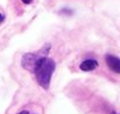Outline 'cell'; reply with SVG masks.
<instances>
[{
  "label": "cell",
  "mask_w": 120,
  "mask_h": 114,
  "mask_svg": "<svg viewBox=\"0 0 120 114\" xmlns=\"http://www.w3.org/2000/svg\"><path fill=\"white\" fill-rule=\"evenodd\" d=\"M21 1H22L24 4H31V3L33 1V0H21Z\"/></svg>",
  "instance_id": "5"
},
{
  "label": "cell",
  "mask_w": 120,
  "mask_h": 114,
  "mask_svg": "<svg viewBox=\"0 0 120 114\" xmlns=\"http://www.w3.org/2000/svg\"><path fill=\"white\" fill-rule=\"evenodd\" d=\"M106 64L113 72L120 73V60L118 56L112 55V54H107L106 55Z\"/></svg>",
  "instance_id": "3"
},
{
  "label": "cell",
  "mask_w": 120,
  "mask_h": 114,
  "mask_svg": "<svg viewBox=\"0 0 120 114\" xmlns=\"http://www.w3.org/2000/svg\"><path fill=\"white\" fill-rule=\"evenodd\" d=\"M111 114H118V113H116V112H112Z\"/></svg>",
  "instance_id": "8"
},
{
  "label": "cell",
  "mask_w": 120,
  "mask_h": 114,
  "mask_svg": "<svg viewBox=\"0 0 120 114\" xmlns=\"http://www.w3.org/2000/svg\"><path fill=\"white\" fill-rule=\"evenodd\" d=\"M49 51V45H47L46 47H42L38 53H27L22 56V60H21V64H22V67L28 70V71H33L35 64L38 63V60L42 56H47V53Z\"/></svg>",
  "instance_id": "2"
},
{
  "label": "cell",
  "mask_w": 120,
  "mask_h": 114,
  "mask_svg": "<svg viewBox=\"0 0 120 114\" xmlns=\"http://www.w3.org/2000/svg\"><path fill=\"white\" fill-rule=\"evenodd\" d=\"M98 67V63L93 59H88V60H85L80 64V70L81 71H85V72H90V71H93Z\"/></svg>",
  "instance_id": "4"
},
{
  "label": "cell",
  "mask_w": 120,
  "mask_h": 114,
  "mask_svg": "<svg viewBox=\"0 0 120 114\" xmlns=\"http://www.w3.org/2000/svg\"><path fill=\"white\" fill-rule=\"evenodd\" d=\"M54 70H55L54 60H52L48 56H42V58H40L38 60V63L35 64L32 72L35 74V78H37L39 85L42 88L47 89L49 87L51 78H52Z\"/></svg>",
  "instance_id": "1"
},
{
  "label": "cell",
  "mask_w": 120,
  "mask_h": 114,
  "mask_svg": "<svg viewBox=\"0 0 120 114\" xmlns=\"http://www.w3.org/2000/svg\"><path fill=\"white\" fill-rule=\"evenodd\" d=\"M18 114H30V113H28V110H21V112L18 113Z\"/></svg>",
  "instance_id": "7"
},
{
  "label": "cell",
  "mask_w": 120,
  "mask_h": 114,
  "mask_svg": "<svg viewBox=\"0 0 120 114\" xmlns=\"http://www.w3.org/2000/svg\"><path fill=\"white\" fill-rule=\"evenodd\" d=\"M4 19H5V17H4L3 14H0V24H1V22L4 21Z\"/></svg>",
  "instance_id": "6"
}]
</instances>
